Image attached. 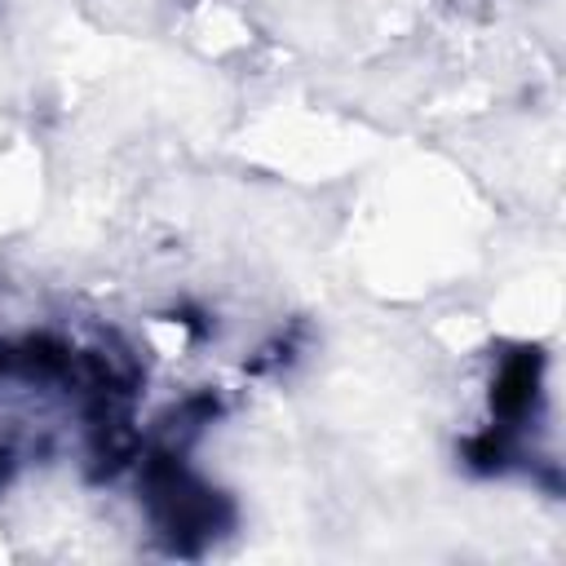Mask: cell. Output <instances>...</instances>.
Instances as JSON below:
<instances>
[{
  "instance_id": "1",
  "label": "cell",
  "mask_w": 566,
  "mask_h": 566,
  "mask_svg": "<svg viewBox=\"0 0 566 566\" xmlns=\"http://www.w3.org/2000/svg\"><path fill=\"white\" fill-rule=\"evenodd\" d=\"M186 451L190 447H172V442L155 438L150 447L142 442V451L133 460L146 522L172 557H199L217 535H226L234 526L230 495L217 491L203 473H195Z\"/></svg>"
},
{
  "instance_id": "2",
  "label": "cell",
  "mask_w": 566,
  "mask_h": 566,
  "mask_svg": "<svg viewBox=\"0 0 566 566\" xmlns=\"http://www.w3.org/2000/svg\"><path fill=\"white\" fill-rule=\"evenodd\" d=\"M544 398V354L535 345H517L500 358L491 380V424L522 438V429L535 420Z\"/></svg>"
},
{
  "instance_id": "3",
  "label": "cell",
  "mask_w": 566,
  "mask_h": 566,
  "mask_svg": "<svg viewBox=\"0 0 566 566\" xmlns=\"http://www.w3.org/2000/svg\"><path fill=\"white\" fill-rule=\"evenodd\" d=\"M13 473H18V451L9 442H0V491L13 482Z\"/></svg>"
}]
</instances>
